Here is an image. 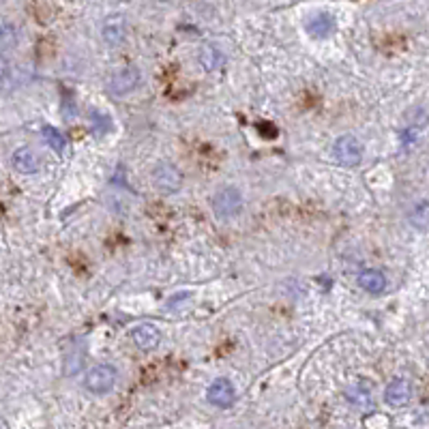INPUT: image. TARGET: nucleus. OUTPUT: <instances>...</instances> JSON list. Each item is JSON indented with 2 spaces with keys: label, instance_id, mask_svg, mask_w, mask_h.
<instances>
[{
  "label": "nucleus",
  "instance_id": "9",
  "mask_svg": "<svg viewBox=\"0 0 429 429\" xmlns=\"http://www.w3.org/2000/svg\"><path fill=\"white\" fill-rule=\"evenodd\" d=\"M125 35H127V24H125V17L119 15V13H114L105 20L103 24V39L107 45L112 47H116L125 41Z\"/></svg>",
  "mask_w": 429,
  "mask_h": 429
},
{
  "label": "nucleus",
  "instance_id": "2",
  "mask_svg": "<svg viewBox=\"0 0 429 429\" xmlns=\"http://www.w3.org/2000/svg\"><path fill=\"white\" fill-rule=\"evenodd\" d=\"M153 185H155L161 193H165V195L176 193V191L183 187V174H181V170H179L176 165H172V163H165V161L157 163V167H155V172H153Z\"/></svg>",
  "mask_w": 429,
  "mask_h": 429
},
{
  "label": "nucleus",
  "instance_id": "6",
  "mask_svg": "<svg viewBox=\"0 0 429 429\" xmlns=\"http://www.w3.org/2000/svg\"><path fill=\"white\" fill-rule=\"evenodd\" d=\"M206 397H209V402L217 408H230L234 404V399H236V391H234L230 380L217 378V380L211 382Z\"/></svg>",
  "mask_w": 429,
  "mask_h": 429
},
{
  "label": "nucleus",
  "instance_id": "11",
  "mask_svg": "<svg viewBox=\"0 0 429 429\" xmlns=\"http://www.w3.org/2000/svg\"><path fill=\"white\" fill-rule=\"evenodd\" d=\"M359 285L363 290H367L369 294H380L386 290V277L382 271L376 269H367L359 275Z\"/></svg>",
  "mask_w": 429,
  "mask_h": 429
},
{
  "label": "nucleus",
  "instance_id": "10",
  "mask_svg": "<svg viewBox=\"0 0 429 429\" xmlns=\"http://www.w3.org/2000/svg\"><path fill=\"white\" fill-rule=\"evenodd\" d=\"M13 161V167L20 172V174H35V172L39 170V155L33 151V149H28V146H22L13 153L11 157Z\"/></svg>",
  "mask_w": 429,
  "mask_h": 429
},
{
  "label": "nucleus",
  "instance_id": "4",
  "mask_svg": "<svg viewBox=\"0 0 429 429\" xmlns=\"http://www.w3.org/2000/svg\"><path fill=\"white\" fill-rule=\"evenodd\" d=\"M335 157L343 165H359L363 159V146L354 135H341L335 142Z\"/></svg>",
  "mask_w": 429,
  "mask_h": 429
},
{
  "label": "nucleus",
  "instance_id": "3",
  "mask_svg": "<svg viewBox=\"0 0 429 429\" xmlns=\"http://www.w3.org/2000/svg\"><path fill=\"white\" fill-rule=\"evenodd\" d=\"M114 382H116V369H114L112 365H97L86 374L84 386L95 395H103V393L112 391Z\"/></svg>",
  "mask_w": 429,
  "mask_h": 429
},
{
  "label": "nucleus",
  "instance_id": "15",
  "mask_svg": "<svg viewBox=\"0 0 429 429\" xmlns=\"http://www.w3.org/2000/svg\"><path fill=\"white\" fill-rule=\"evenodd\" d=\"M17 45V31L15 26L3 22L0 24V52H9Z\"/></svg>",
  "mask_w": 429,
  "mask_h": 429
},
{
  "label": "nucleus",
  "instance_id": "16",
  "mask_svg": "<svg viewBox=\"0 0 429 429\" xmlns=\"http://www.w3.org/2000/svg\"><path fill=\"white\" fill-rule=\"evenodd\" d=\"M346 397L350 399V402H352L356 408H361V410H369L371 406H374V399H371L369 391H365V389H361V386L350 389V391L346 393Z\"/></svg>",
  "mask_w": 429,
  "mask_h": 429
},
{
  "label": "nucleus",
  "instance_id": "7",
  "mask_svg": "<svg viewBox=\"0 0 429 429\" xmlns=\"http://www.w3.org/2000/svg\"><path fill=\"white\" fill-rule=\"evenodd\" d=\"M131 339H133V343H135L140 350L149 352V350H155V348L159 346L161 333H159V329H157L155 324L142 322V324H137V326L131 329Z\"/></svg>",
  "mask_w": 429,
  "mask_h": 429
},
{
  "label": "nucleus",
  "instance_id": "8",
  "mask_svg": "<svg viewBox=\"0 0 429 429\" xmlns=\"http://www.w3.org/2000/svg\"><path fill=\"white\" fill-rule=\"evenodd\" d=\"M386 404L393 408H404L412 402V384L404 378H395L384 391Z\"/></svg>",
  "mask_w": 429,
  "mask_h": 429
},
{
  "label": "nucleus",
  "instance_id": "14",
  "mask_svg": "<svg viewBox=\"0 0 429 429\" xmlns=\"http://www.w3.org/2000/svg\"><path fill=\"white\" fill-rule=\"evenodd\" d=\"M43 137H45V142H47V146L52 149V151H56L59 155H63L65 153V149H67V140H65V135L59 131V129H54V127H43Z\"/></svg>",
  "mask_w": 429,
  "mask_h": 429
},
{
  "label": "nucleus",
  "instance_id": "13",
  "mask_svg": "<svg viewBox=\"0 0 429 429\" xmlns=\"http://www.w3.org/2000/svg\"><path fill=\"white\" fill-rule=\"evenodd\" d=\"M223 63H225V56L221 54L219 47H215V45H204L202 50H200V65H202L206 71H215V69H219Z\"/></svg>",
  "mask_w": 429,
  "mask_h": 429
},
{
  "label": "nucleus",
  "instance_id": "1",
  "mask_svg": "<svg viewBox=\"0 0 429 429\" xmlns=\"http://www.w3.org/2000/svg\"><path fill=\"white\" fill-rule=\"evenodd\" d=\"M243 211V195L236 187H221L213 195V213L219 219H230Z\"/></svg>",
  "mask_w": 429,
  "mask_h": 429
},
{
  "label": "nucleus",
  "instance_id": "12",
  "mask_svg": "<svg viewBox=\"0 0 429 429\" xmlns=\"http://www.w3.org/2000/svg\"><path fill=\"white\" fill-rule=\"evenodd\" d=\"M307 31L309 35L313 37H318V39H324L329 37L333 31H335V17L331 13H318V15H313L307 24Z\"/></svg>",
  "mask_w": 429,
  "mask_h": 429
},
{
  "label": "nucleus",
  "instance_id": "5",
  "mask_svg": "<svg viewBox=\"0 0 429 429\" xmlns=\"http://www.w3.org/2000/svg\"><path fill=\"white\" fill-rule=\"evenodd\" d=\"M140 84V69L137 67H123L114 71L110 77V89L114 95H127L137 89Z\"/></svg>",
  "mask_w": 429,
  "mask_h": 429
}]
</instances>
